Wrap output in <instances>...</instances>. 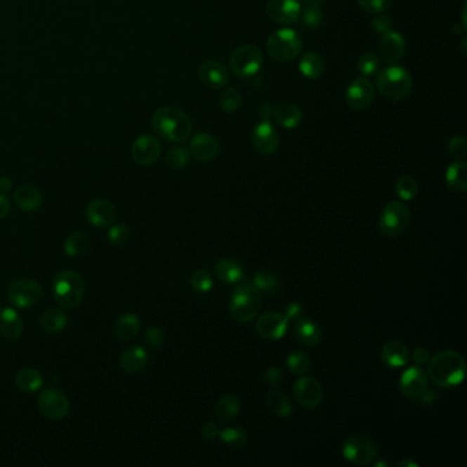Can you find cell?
<instances>
[{
    "label": "cell",
    "mask_w": 467,
    "mask_h": 467,
    "mask_svg": "<svg viewBox=\"0 0 467 467\" xmlns=\"http://www.w3.org/2000/svg\"><path fill=\"white\" fill-rule=\"evenodd\" d=\"M190 154L199 162H211L220 152L218 140L210 133L199 132L190 141Z\"/></svg>",
    "instance_id": "19"
},
{
    "label": "cell",
    "mask_w": 467,
    "mask_h": 467,
    "mask_svg": "<svg viewBox=\"0 0 467 467\" xmlns=\"http://www.w3.org/2000/svg\"><path fill=\"white\" fill-rule=\"evenodd\" d=\"M445 183L449 191L463 193L467 190V165L463 161H455L448 166Z\"/></svg>",
    "instance_id": "28"
},
{
    "label": "cell",
    "mask_w": 467,
    "mask_h": 467,
    "mask_svg": "<svg viewBox=\"0 0 467 467\" xmlns=\"http://www.w3.org/2000/svg\"><path fill=\"white\" fill-rule=\"evenodd\" d=\"M429 389L426 371L419 366H412L403 371L399 381V390L409 399H419Z\"/></svg>",
    "instance_id": "13"
},
{
    "label": "cell",
    "mask_w": 467,
    "mask_h": 467,
    "mask_svg": "<svg viewBox=\"0 0 467 467\" xmlns=\"http://www.w3.org/2000/svg\"><path fill=\"white\" fill-rule=\"evenodd\" d=\"M263 63L262 51L254 44H244L233 51L229 60L232 73L240 79L255 76Z\"/></svg>",
    "instance_id": "8"
},
{
    "label": "cell",
    "mask_w": 467,
    "mask_h": 467,
    "mask_svg": "<svg viewBox=\"0 0 467 467\" xmlns=\"http://www.w3.org/2000/svg\"><path fill=\"white\" fill-rule=\"evenodd\" d=\"M380 67H381L380 58L374 53H366L357 60V70L363 77L374 76L380 70Z\"/></svg>",
    "instance_id": "44"
},
{
    "label": "cell",
    "mask_w": 467,
    "mask_h": 467,
    "mask_svg": "<svg viewBox=\"0 0 467 467\" xmlns=\"http://www.w3.org/2000/svg\"><path fill=\"white\" fill-rule=\"evenodd\" d=\"M371 27L374 29V32L384 34L389 30H393V21L386 15H379L371 21Z\"/></svg>",
    "instance_id": "52"
},
{
    "label": "cell",
    "mask_w": 467,
    "mask_h": 467,
    "mask_svg": "<svg viewBox=\"0 0 467 467\" xmlns=\"http://www.w3.org/2000/svg\"><path fill=\"white\" fill-rule=\"evenodd\" d=\"M393 0H357V4L364 13L381 14L392 6Z\"/></svg>",
    "instance_id": "49"
},
{
    "label": "cell",
    "mask_w": 467,
    "mask_h": 467,
    "mask_svg": "<svg viewBox=\"0 0 467 467\" xmlns=\"http://www.w3.org/2000/svg\"><path fill=\"white\" fill-rule=\"evenodd\" d=\"M141 327V321L136 314L126 313L121 315L115 322V336L121 341H129L138 336Z\"/></svg>",
    "instance_id": "31"
},
{
    "label": "cell",
    "mask_w": 467,
    "mask_h": 467,
    "mask_svg": "<svg viewBox=\"0 0 467 467\" xmlns=\"http://www.w3.org/2000/svg\"><path fill=\"white\" fill-rule=\"evenodd\" d=\"M303 40L294 29L275 30L266 41V53L275 62H289L302 53Z\"/></svg>",
    "instance_id": "6"
},
{
    "label": "cell",
    "mask_w": 467,
    "mask_h": 467,
    "mask_svg": "<svg viewBox=\"0 0 467 467\" xmlns=\"http://www.w3.org/2000/svg\"><path fill=\"white\" fill-rule=\"evenodd\" d=\"M144 338H145V343L151 348H159L165 341V333L161 328L154 327V328L147 329L145 334H144Z\"/></svg>",
    "instance_id": "50"
},
{
    "label": "cell",
    "mask_w": 467,
    "mask_h": 467,
    "mask_svg": "<svg viewBox=\"0 0 467 467\" xmlns=\"http://www.w3.org/2000/svg\"><path fill=\"white\" fill-rule=\"evenodd\" d=\"M294 395L301 407L313 410L322 403L324 388L315 377H302L294 385Z\"/></svg>",
    "instance_id": "12"
},
{
    "label": "cell",
    "mask_w": 467,
    "mask_h": 467,
    "mask_svg": "<svg viewBox=\"0 0 467 467\" xmlns=\"http://www.w3.org/2000/svg\"><path fill=\"white\" fill-rule=\"evenodd\" d=\"M147 363H148V354L140 346L125 350L119 357L121 367L128 373H140L141 370L145 369Z\"/></svg>",
    "instance_id": "27"
},
{
    "label": "cell",
    "mask_w": 467,
    "mask_h": 467,
    "mask_svg": "<svg viewBox=\"0 0 467 467\" xmlns=\"http://www.w3.org/2000/svg\"><path fill=\"white\" fill-rule=\"evenodd\" d=\"M251 143L259 154L272 155L278 150L279 136L275 126L269 121H262L254 128L251 135Z\"/></svg>",
    "instance_id": "18"
},
{
    "label": "cell",
    "mask_w": 467,
    "mask_h": 467,
    "mask_svg": "<svg viewBox=\"0 0 467 467\" xmlns=\"http://www.w3.org/2000/svg\"><path fill=\"white\" fill-rule=\"evenodd\" d=\"M263 380H265V384L272 386V388H277L278 385L282 384V380H284V374L282 371L278 369V367H269L263 376Z\"/></svg>",
    "instance_id": "51"
},
{
    "label": "cell",
    "mask_w": 467,
    "mask_h": 467,
    "mask_svg": "<svg viewBox=\"0 0 467 467\" xmlns=\"http://www.w3.org/2000/svg\"><path fill=\"white\" fill-rule=\"evenodd\" d=\"M303 1H304L305 6H317V7H320V6H322L327 0H303Z\"/></svg>",
    "instance_id": "58"
},
{
    "label": "cell",
    "mask_w": 467,
    "mask_h": 467,
    "mask_svg": "<svg viewBox=\"0 0 467 467\" xmlns=\"http://www.w3.org/2000/svg\"><path fill=\"white\" fill-rule=\"evenodd\" d=\"M252 285L265 295H277L279 291V281L275 277V273L262 269L259 272H256L254 278H252Z\"/></svg>",
    "instance_id": "37"
},
{
    "label": "cell",
    "mask_w": 467,
    "mask_h": 467,
    "mask_svg": "<svg viewBox=\"0 0 467 467\" xmlns=\"http://www.w3.org/2000/svg\"><path fill=\"white\" fill-rule=\"evenodd\" d=\"M395 191L402 200H412L418 195L419 187H418L416 180L412 176L406 174V176H402L397 178Z\"/></svg>",
    "instance_id": "39"
},
{
    "label": "cell",
    "mask_w": 467,
    "mask_h": 467,
    "mask_svg": "<svg viewBox=\"0 0 467 467\" xmlns=\"http://www.w3.org/2000/svg\"><path fill=\"white\" fill-rule=\"evenodd\" d=\"M53 292L59 305L67 310L79 307L84 299L85 284L83 277L74 270H62L55 275Z\"/></svg>",
    "instance_id": "5"
},
{
    "label": "cell",
    "mask_w": 467,
    "mask_h": 467,
    "mask_svg": "<svg viewBox=\"0 0 467 467\" xmlns=\"http://www.w3.org/2000/svg\"><path fill=\"white\" fill-rule=\"evenodd\" d=\"M412 223V213L409 207L402 203L392 200L386 203L381 211L379 228L386 237H397L403 235Z\"/></svg>",
    "instance_id": "7"
},
{
    "label": "cell",
    "mask_w": 467,
    "mask_h": 467,
    "mask_svg": "<svg viewBox=\"0 0 467 467\" xmlns=\"http://www.w3.org/2000/svg\"><path fill=\"white\" fill-rule=\"evenodd\" d=\"M240 412V400L233 395H225L218 399L214 415L222 423L232 422Z\"/></svg>",
    "instance_id": "33"
},
{
    "label": "cell",
    "mask_w": 467,
    "mask_h": 467,
    "mask_svg": "<svg viewBox=\"0 0 467 467\" xmlns=\"http://www.w3.org/2000/svg\"><path fill=\"white\" fill-rule=\"evenodd\" d=\"M85 216L95 228H107L115 220V207L106 199H95L86 206Z\"/></svg>",
    "instance_id": "21"
},
{
    "label": "cell",
    "mask_w": 467,
    "mask_h": 467,
    "mask_svg": "<svg viewBox=\"0 0 467 467\" xmlns=\"http://www.w3.org/2000/svg\"><path fill=\"white\" fill-rule=\"evenodd\" d=\"M152 128L158 136L170 143H184L192 133L190 115L174 106H164L155 111L152 117Z\"/></svg>",
    "instance_id": "2"
},
{
    "label": "cell",
    "mask_w": 467,
    "mask_h": 467,
    "mask_svg": "<svg viewBox=\"0 0 467 467\" xmlns=\"http://www.w3.org/2000/svg\"><path fill=\"white\" fill-rule=\"evenodd\" d=\"M24 330V321L20 314L11 308L4 307L0 310V334L7 340H17Z\"/></svg>",
    "instance_id": "25"
},
{
    "label": "cell",
    "mask_w": 467,
    "mask_h": 467,
    "mask_svg": "<svg viewBox=\"0 0 467 467\" xmlns=\"http://www.w3.org/2000/svg\"><path fill=\"white\" fill-rule=\"evenodd\" d=\"M266 404H268L270 412L275 414L277 416H281V418H287L294 412V406H292L291 399L279 390H272V392L268 393Z\"/></svg>",
    "instance_id": "36"
},
{
    "label": "cell",
    "mask_w": 467,
    "mask_h": 467,
    "mask_svg": "<svg viewBox=\"0 0 467 467\" xmlns=\"http://www.w3.org/2000/svg\"><path fill=\"white\" fill-rule=\"evenodd\" d=\"M258 115H259V118L262 121H269L275 115V107L272 105H269V103H265V105H262L259 107Z\"/></svg>",
    "instance_id": "55"
},
{
    "label": "cell",
    "mask_w": 467,
    "mask_h": 467,
    "mask_svg": "<svg viewBox=\"0 0 467 467\" xmlns=\"http://www.w3.org/2000/svg\"><path fill=\"white\" fill-rule=\"evenodd\" d=\"M262 305V294L252 284H239L230 298V315L239 324L256 318Z\"/></svg>",
    "instance_id": "4"
},
{
    "label": "cell",
    "mask_w": 467,
    "mask_h": 467,
    "mask_svg": "<svg viewBox=\"0 0 467 467\" xmlns=\"http://www.w3.org/2000/svg\"><path fill=\"white\" fill-rule=\"evenodd\" d=\"M37 406L44 416L54 421L65 418L70 412L69 397L56 388L44 389L37 399Z\"/></svg>",
    "instance_id": "11"
},
{
    "label": "cell",
    "mask_w": 467,
    "mask_h": 467,
    "mask_svg": "<svg viewBox=\"0 0 467 467\" xmlns=\"http://www.w3.org/2000/svg\"><path fill=\"white\" fill-rule=\"evenodd\" d=\"M191 154L184 147H173L169 150L166 155V164L174 170H181L190 164Z\"/></svg>",
    "instance_id": "43"
},
{
    "label": "cell",
    "mask_w": 467,
    "mask_h": 467,
    "mask_svg": "<svg viewBox=\"0 0 467 467\" xmlns=\"http://www.w3.org/2000/svg\"><path fill=\"white\" fill-rule=\"evenodd\" d=\"M294 336L295 338L307 347H314L321 341L322 337V330L318 327V324L310 318L299 317L295 320L294 325Z\"/></svg>",
    "instance_id": "24"
},
{
    "label": "cell",
    "mask_w": 467,
    "mask_h": 467,
    "mask_svg": "<svg viewBox=\"0 0 467 467\" xmlns=\"http://www.w3.org/2000/svg\"><path fill=\"white\" fill-rule=\"evenodd\" d=\"M465 30H466V28H465L462 24H461V25H459V24H456V25L454 27V32H455L456 34H462Z\"/></svg>",
    "instance_id": "60"
},
{
    "label": "cell",
    "mask_w": 467,
    "mask_h": 467,
    "mask_svg": "<svg viewBox=\"0 0 467 467\" xmlns=\"http://www.w3.org/2000/svg\"><path fill=\"white\" fill-rule=\"evenodd\" d=\"M14 203L22 211H34L43 204V195L33 185H22L14 192Z\"/></svg>",
    "instance_id": "26"
},
{
    "label": "cell",
    "mask_w": 467,
    "mask_h": 467,
    "mask_svg": "<svg viewBox=\"0 0 467 467\" xmlns=\"http://www.w3.org/2000/svg\"><path fill=\"white\" fill-rule=\"evenodd\" d=\"M107 236H109V242L111 244H114L117 247H124L131 240V229L126 225L118 223V225L111 226Z\"/></svg>",
    "instance_id": "46"
},
{
    "label": "cell",
    "mask_w": 467,
    "mask_h": 467,
    "mask_svg": "<svg viewBox=\"0 0 467 467\" xmlns=\"http://www.w3.org/2000/svg\"><path fill=\"white\" fill-rule=\"evenodd\" d=\"M41 298V287L36 279L22 278L14 281L7 289V299L14 307L28 308Z\"/></svg>",
    "instance_id": "10"
},
{
    "label": "cell",
    "mask_w": 467,
    "mask_h": 467,
    "mask_svg": "<svg viewBox=\"0 0 467 467\" xmlns=\"http://www.w3.org/2000/svg\"><path fill=\"white\" fill-rule=\"evenodd\" d=\"M11 187H13V181L10 177L7 176H1L0 177V193L1 195H6V193L10 192L11 191Z\"/></svg>",
    "instance_id": "57"
},
{
    "label": "cell",
    "mask_w": 467,
    "mask_h": 467,
    "mask_svg": "<svg viewBox=\"0 0 467 467\" xmlns=\"http://www.w3.org/2000/svg\"><path fill=\"white\" fill-rule=\"evenodd\" d=\"M376 88L390 102L406 99L412 89V74L400 66H388L377 72Z\"/></svg>",
    "instance_id": "3"
},
{
    "label": "cell",
    "mask_w": 467,
    "mask_h": 467,
    "mask_svg": "<svg viewBox=\"0 0 467 467\" xmlns=\"http://www.w3.org/2000/svg\"><path fill=\"white\" fill-rule=\"evenodd\" d=\"M374 96H376V88L366 77H360V79L354 80L353 83L350 84V86L347 88V92H346L347 105L353 110L357 111L367 109L373 103Z\"/></svg>",
    "instance_id": "15"
},
{
    "label": "cell",
    "mask_w": 467,
    "mask_h": 467,
    "mask_svg": "<svg viewBox=\"0 0 467 467\" xmlns=\"http://www.w3.org/2000/svg\"><path fill=\"white\" fill-rule=\"evenodd\" d=\"M217 278L226 284H239L244 278V270L240 263L233 259H221L214 266Z\"/></svg>",
    "instance_id": "30"
},
{
    "label": "cell",
    "mask_w": 467,
    "mask_h": 467,
    "mask_svg": "<svg viewBox=\"0 0 467 467\" xmlns=\"http://www.w3.org/2000/svg\"><path fill=\"white\" fill-rule=\"evenodd\" d=\"M430 353L425 348V347H416L414 351H412V359L414 362L415 366H426L430 360Z\"/></svg>",
    "instance_id": "53"
},
{
    "label": "cell",
    "mask_w": 467,
    "mask_h": 467,
    "mask_svg": "<svg viewBox=\"0 0 467 467\" xmlns=\"http://www.w3.org/2000/svg\"><path fill=\"white\" fill-rule=\"evenodd\" d=\"M220 438L230 448H243L248 441V433L242 428H226L220 433Z\"/></svg>",
    "instance_id": "41"
},
{
    "label": "cell",
    "mask_w": 467,
    "mask_h": 467,
    "mask_svg": "<svg viewBox=\"0 0 467 467\" xmlns=\"http://www.w3.org/2000/svg\"><path fill=\"white\" fill-rule=\"evenodd\" d=\"M399 466L400 467H418V463L412 462L410 459H403L399 462Z\"/></svg>",
    "instance_id": "59"
},
{
    "label": "cell",
    "mask_w": 467,
    "mask_h": 467,
    "mask_svg": "<svg viewBox=\"0 0 467 467\" xmlns=\"http://www.w3.org/2000/svg\"><path fill=\"white\" fill-rule=\"evenodd\" d=\"M426 374L440 388H454L466 377V362L456 351L445 350L430 357Z\"/></svg>",
    "instance_id": "1"
},
{
    "label": "cell",
    "mask_w": 467,
    "mask_h": 467,
    "mask_svg": "<svg viewBox=\"0 0 467 467\" xmlns=\"http://www.w3.org/2000/svg\"><path fill=\"white\" fill-rule=\"evenodd\" d=\"M275 121L287 128V129H294L301 125L303 119V111L299 106L294 103H282L279 106L275 107Z\"/></svg>",
    "instance_id": "29"
},
{
    "label": "cell",
    "mask_w": 467,
    "mask_h": 467,
    "mask_svg": "<svg viewBox=\"0 0 467 467\" xmlns=\"http://www.w3.org/2000/svg\"><path fill=\"white\" fill-rule=\"evenodd\" d=\"M63 248L70 256H81L89 249V239L83 232H73L67 236Z\"/></svg>",
    "instance_id": "38"
},
{
    "label": "cell",
    "mask_w": 467,
    "mask_h": 467,
    "mask_svg": "<svg viewBox=\"0 0 467 467\" xmlns=\"http://www.w3.org/2000/svg\"><path fill=\"white\" fill-rule=\"evenodd\" d=\"M448 152L455 161H465L467 155V141L463 136H455L448 141Z\"/></svg>",
    "instance_id": "48"
},
{
    "label": "cell",
    "mask_w": 467,
    "mask_h": 467,
    "mask_svg": "<svg viewBox=\"0 0 467 467\" xmlns=\"http://www.w3.org/2000/svg\"><path fill=\"white\" fill-rule=\"evenodd\" d=\"M190 284L195 292L207 294L213 288V277L206 270H196L190 278Z\"/></svg>",
    "instance_id": "47"
},
{
    "label": "cell",
    "mask_w": 467,
    "mask_h": 467,
    "mask_svg": "<svg viewBox=\"0 0 467 467\" xmlns=\"http://www.w3.org/2000/svg\"><path fill=\"white\" fill-rule=\"evenodd\" d=\"M69 322L67 314L60 308H50L47 310L40 320V325L47 333H58L65 329Z\"/></svg>",
    "instance_id": "35"
},
{
    "label": "cell",
    "mask_w": 467,
    "mask_h": 467,
    "mask_svg": "<svg viewBox=\"0 0 467 467\" xmlns=\"http://www.w3.org/2000/svg\"><path fill=\"white\" fill-rule=\"evenodd\" d=\"M302 11L299 0H269L266 4L268 17L279 25L295 24Z\"/></svg>",
    "instance_id": "14"
},
{
    "label": "cell",
    "mask_w": 467,
    "mask_h": 467,
    "mask_svg": "<svg viewBox=\"0 0 467 467\" xmlns=\"http://www.w3.org/2000/svg\"><path fill=\"white\" fill-rule=\"evenodd\" d=\"M220 433L221 430L214 422H207L202 428V435L204 439L216 440L217 438H220Z\"/></svg>",
    "instance_id": "54"
},
{
    "label": "cell",
    "mask_w": 467,
    "mask_h": 467,
    "mask_svg": "<svg viewBox=\"0 0 467 467\" xmlns=\"http://www.w3.org/2000/svg\"><path fill=\"white\" fill-rule=\"evenodd\" d=\"M199 77L213 89H221L229 83V72L218 60H206L199 67Z\"/></svg>",
    "instance_id": "22"
},
{
    "label": "cell",
    "mask_w": 467,
    "mask_h": 467,
    "mask_svg": "<svg viewBox=\"0 0 467 467\" xmlns=\"http://www.w3.org/2000/svg\"><path fill=\"white\" fill-rule=\"evenodd\" d=\"M380 357L385 366L390 369H399L407 364L410 359V350L404 343L399 340H390L381 347Z\"/></svg>",
    "instance_id": "23"
},
{
    "label": "cell",
    "mask_w": 467,
    "mask_h": 467,
    "mask_svg": "<svg viewBox=\"0 0 467 467\" xmlns=\"http://www.w3.org/2000/svg\"><path fill=\"white\" fill-rule=\"evenodd\" d=\"M10 209H11V204H10L8 197L6 195L0 193V220L6 218L8 216Z\"/></svg>",
    "instance_id": "56"
},
{
    "label": "cell",
    "mask_w": 467,
    "mask_h": 467,
    "mask_svg": "<svg viewBox=\"0 0 467 467\" xmlns=\"http://www.w3.org/2000/svg\"><path fill=\"white\" fill-rule=\"evenodd\" d=\"M406 53V40L404 37L395 32L389 30L383 34L379 46V58L386 63L399 62Z\"/></svg>",
    "instance_id": "20"
},
{
    "label": "cell",
    "mask_w": 467,
    "mask_h": 467,
    "mask_svg": "<svg viewBox=\"0 0 467 467\" xmlns=\"http://www.w3.org/2000/svg\"><path fill=\"white\" fill-rule=\"evenodd\" d=\"M162 152L159 140L151 135H143L132 144V158L140 166L154 165Z\"/></svg>",
    "instance_id": "17"
},
{
    "label": "cell",
    "mask_w": 467,
    "mask_h": 467,
    "mask_svg": "<svg viewBox=\"0 0 467 467\" xmlns=\"http://www.w3.org/2000/svg\"><path fill=\"white\" fill-rule=\"evenodd\" d=\"M15 385L22 392H36L43 386V376L32 367L21 369L15 376Z\"/></svg>",
    "instance_id": "34"
},
{
    "label": "cell",
    "mask_w": 467,
    "mask_h": 467,
    "mask_svg": "<svg viewBox=\"0 0 467 467\" xmlns=\"http://www.w3.org/2000/svg\"><path fill=\"white\" fill-rule=\"evenodd\" d=\"M243 99L239 91L235 88H226L221 92L220 95V107L222 111L228 114H233L242 107Z\"/></svg>",
    "instance_id": "40"
},
{
    "label": "cell",
    "mask_w": 467,
    "mask_h": 467,
    "mask_svg": "<svg viewBox=\"0 0 467 467\" xmlns=\"http://www.w3.org/2000/svg\"><path fill=\"white\" fill-rule=\"evenodd\" d=\"M299 70L303 76L308 80H317L322 76L324 70H325V63L324 59L321 58L320 54L313 53V51H307L301 56L299 60Z\"/></svg>",
    "instance_id": "32"
},
{
    "label": "cell",
    "mask_w": 467,
    "mask_h": 467,
    "mask_svg": "<svg viewBox=\"0 0 467 467\" xmlns=\"http://www.w3.org/2000/svg\"><path fill=\"white\" fill-rule=\"evenodd\" d=\"M287 366L289 369V371L295 376H302L304 373H307L310 370L311 362L310 357L303 353V351H294L292 354L288 355L287 359Z\"/></svg>",
    "instance_id": "42"
},
{
    "label": "cell",
    "mask_w": 467,
    "mask_h": 467,
    "mask_svg": "<svg viewBox=\"0 0 467 467\" xmlns=\"http://www.w3.org/2000/svg\"><path fill=\"white\" fill-rule=\"evenodd\" d=\"M343 456L357 466H367L379 455L376 442L366 436H350L343 442Z\"/></svg>",
    "instance_id": "9"
},
{
    "label": "cell",
    "mask_w": 467,
    "mask_h": 467,
    "mask_svg": "<svg viewBox=\"0 0 467 467\" xmlns=\"http://www.w3.org/2000/svg\"><path fill=\"white\" fill-rule=\"evenodd\" d=\"M289 317L285 313H266L259 317L256 331L266 340H281L289 327Z\"/></svg>",
    "instance_id": "16"
},
{
    "label": "cell",
    "mask_w": 467,
    "mask_h": 467,
    "mask_svg": "<svg viewBox=\"0 0 467 467\" xmlns=\"http://www.w3.org/2000/svg\"><path fill=\"white\" fill-rule=\"evenodd\" d=\"M301 21L302 27L305 29H317L322 22V13L321 8L317 6H305V8L301 11Z\"/></svg>",
    "instance_id": "45"
}]
</instances>
